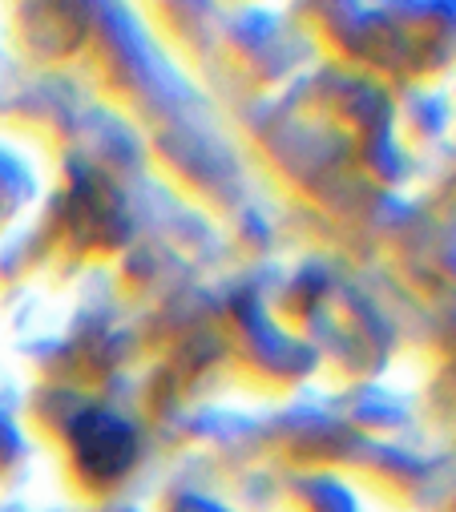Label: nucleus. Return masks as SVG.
<instances>
[{"label":"nucleus","mask_w":456,"mask_h":512,"mask_svg":"<svg viewBox=\"0 0 456 512\" xmlns=\"http://www.w3.org/2000/svg\"><path fill=\"white\" fill-rule=\"evenodd\" d=\"M73 448L85 472L93 476H118L134 460V432L130 424L113 420L105 412H85L73 420Z\"/></svg>","instance_id":"1"}]
</instances>
